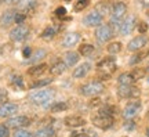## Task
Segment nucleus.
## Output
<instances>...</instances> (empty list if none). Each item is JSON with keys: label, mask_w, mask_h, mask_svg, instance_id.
I'll list each match as a JSON object with an SVG mask.
<instances>
[{"label": "nucleus", "mask_w": 149, "mask_h": 137, "mask_svg": "<svg viewBox=\"0 0 149 137\" xmlns=\"http://www.w3.org/2000/svg\"><path fill=\"white\" fill-rule=\"evenodd\" d=\"M127 14V6L123 1H117L113 4V8H112V20H111V28L112 31L113 29H119L120 31V24H122V20L126 17Z\"/></svg>", "instance_id": "f257e3e1"}, {"label": "nucleus", "mask_w": 149, "mask_h": 137, "mask_svg": "<svg viewBox=\"0 0 149 137\" xmlns=\"http://www.w3.org/2000/svg\"><path fill=\"white\" fill-rule=\"evenodd\" d=\"M104 90H105V86L101 82L93 80V82H88V83L80 86L79 91H80V94L86 96V97H97L98 94L104 93Z\"/></svg>", "instance_id": "f03ea898"}, {"label": "nucleus", "mask_w": 149, "mask_h": 137, "mask_svg": "<svg viewBox=\"0 0 149 137\" xmlns=\"http://www.w3.org/2000/svg\"><path fill=\"white\" fill-rule=\"evenodd\" d=\"M97 69L100 71V74H102L104 78H109L117 69L116 60L113 57H105L104 60H101L100 63L97 64Z\"/></svg>", "instance_id": "7ed1b4c3"}, {"label": "nucleus", "mask_w": 149, "mask_h": 137, "mask_svg": "<svg viewBox=\"0 0 149 137\" xmlns=\"http://www.w3.org/2000/svg\"><path fill=\"white\" fill-rule=\"evenodd\" d=\"M141 110H142V104H141V101H138V100L131 101V103H128L127 105L124 107V111H123V118H124L126 121H128V119H134V118L141 112Z\"/></svg>", "instance_id": "20e7f679"}, {"label": "nucleus", "mask_w": 149, "mask_h": 137, "mask_svg": "<svg viewBox=\"0 0 149 137\" xmlns=\"http://www.w3.org/2000/svg\"><path fill=\"white\" fill-rule=\"evenodd\" d=\"M53 90H44V89H40L39 91H35V93H32L31 94V101L32 103H35V104H37V105H44L46 103H48V101L53 98Z\"/></svg>", "instance_id": "39448f33"}, {"label": "nucleus", "mask_w": 149, "mask_h": 137, "mask_svg": "<svg viewBox=\"0 0 149 137\" xmlns=\"http://www.w3.org/2000/svg\"><path fill=\"white\" fill-rule=\"evenodd\" d=\"M93 125L98 129H101V130H108V129H111L113 126V116H108V115H101V114H98V115H94L93 116Z\"/></svg>", "instance_id": "423d86ee"}, {"label": "nucleus", "mask_w": 149, "mask_h": 137, "mask_svg": "<svg viewBox=\"0 0 149 137\" xmlns=\"http://www.w3.org/2000/svg\"><path fill=\"white\" fill-rule=\"evenodd\" d=\"M117 96L120 98H138L141 96V90L134 86H124V84H119L117 87Z\"/></svg>", "instance_id": "0eeeda50"}, {"label": "nucleus", "mask_w": 149, "mask_h": 137, "mask_svg": "<svg viewBox=\"0 0 149 137\" xmlns=\"http://www.w3.org/2000/svg\"><path fill=\"white\" fill-rule=\"evenodd\" d=\"M29 32H31V28L28 27V25H17L14 29H11L10 32V39L11 40H14V42H22V40H25L29 35Z\"/></svg>", "instance_id": "6e6552de"}, {"label": "nucleus", "mask_w": 149, "mask_h": 137, "mask_svg": "<svg viewBox=\"0 0 149 137\" xmlns=\"http://www.w3.org/2000/svg\"><path fill=\"white\" fill-rule=\"evenodd\" d=\"M32 123V119L28 118L25 115H18V116H13L10 119H7L6 125L8 127H15V129H22V127H26Z\"/></svg>", "instance_id": "1a4fd4ad"}, {"label": "nucleus", "mask_w": 149, "mask_h": 137, "mask_svg": "<svg viewBox=\"0 0 149 137\" xmlns=\"http://www.w3.org/2000/svg\"><path fill=\"white\" fill-rule=\"evenodd\" d=\"M95 39L100 43H107L108 40H111L113 36V31H112L111 25H100L95 29Z\"/></svg>", "instance_id": "9d476101"}, {"label": "nucleus", "mask_w": 149, "mask_h": 137, "mask_svg": "<svg viewBox=\"0 0 149 137\" xmlns=\"http://www.w3.org/2000/svg\"><path fill=\"white\" fill-rule=\"evenodd\" d=\"M148 43V37L144 36V35H139V36H135L134 39H131L127 44L128 51H139L145 47V44Z\"/></svg>", "instance_id": "9b49d317"}, {"label": "nucleus", "mask_w": 149, "mask_h": 137, "mask_svg": "<svg viewBox=\"0 0 149 137\" xmlns=\"http://www.w3.org/2000/svg\"><path fill=\"white\" fill-rule=\"evenodd\" d=\"M135 24H137V20H135V17H134V15L126 17V18L122 21V24H120V33H122V35H124V36L130 35V33L134 31Z\"/></svg>", "instance_id": "f8f14e48"}, {"label": "nucleus", "mask_w": 149, "mask_h": 137, "mask_svg": "<svg viewBox=\"0 0 149 137\" xmlns=\"http://www.w3.org/2000/svg\"><path fill=\"white\" fill-rule=\"evenodd\" d=\"M102 18H104V17L94 10V11H91V13H88V14L83 18V24H84L86 27H97V25H101Z\"/></svg>", "instance_id": "ddd939ff"}, {"label": "nucleus", "mask_w": 149, "mask_h": 137, "mask_svg": "<svg viewBox=\"0 0 149 137\" xmlns=\"http://www.w3.org/2000/svg\"><path fill=\"white\" fill-rule=\"evenodd\" d=\"M18 112V105L14 103H4L0 105V118H8Z\"/></svg>", "instance_id": "4468645a"}, {"label": "nucleus", "mask_w": 149, "mask_h": 137, "mask_svg": "<svg viewBox=\"0 0 149 137\" xmlns=\"http://www.w3.org/2000/svg\"><path fill=\"white\" fill-rule=\"evenodd\" d=\"M80 40V33L79 32H69L66 33L62 39V46L64 47H73L74 44H77Z\"/></svg>", "instance_id": "2eb2a0df"}, {"label": "nucleus", "mask_w": 149, "mask_h": 137, "mask_svg": "<svg viewBox=\"0 0 149 137\" xmlns=\"http://www.w3.org/2000/svg\"><path fill=\"white\" fill-rule=\"evenodd\" d=\"M65 126L66 127H73V129H76V127H81V126H86V119L84 118H81V116H68V118H65Z\"/></svg>", "instance_id": "dca6fc26"}, {"label": "nucleus", "mask_w": 149, "mask_h": 137, "mask_svg": "<svg viewBox=\"0 0 149 137\" xmlns=\"http://www.w3.org/2000/svg\"><path fill=\"white\" fill-rule=\"evenodd\" d=\"M66 71V64L65 61L57 58L53 64H51V68H50V72L54 75V76H58V75H62Z\"/></svg>", "instance_id": "f3484780"}, {"label": "nucleus", "mask_w": 149, "mask_h": 137, "mask_svg": "<svg viewBox=\"0 0 149 137\" xmlns=\"http://www.w3.org/2000/svg\"><path fill=\"white\" fill-rule=\"evenodd\" d=\"M90 69H91V65L90 63H83V64H80L79 67H76V68L73 69V78H84L86 75L90 72Z\"/></svg>", "instance_id": "a211bd4d"}, {"label": "nucleus", "mask_w": 149, "mask_h": 137, "mask_svg": "<svg viewBox=\"0 0 149 137\" xmlns=\"http://www.w3.org/2000/svg\"><path fill=\"white\" fill-rule=\"evenodd\" d=\"M15 14L17 11L15 10H7L1 15V18H0V22H1V27H8V25H11L13 22L15 21Z\"/></svg>", "instance_id": "6ab92c4d"}, {"label": "nucleus", "mask_w": 149, "mask_h": 137, "mask_svg": "<svg viewBox=\"0 0 149 137\" xmlns=\"http://www.w3.org/2000/svg\"><path fill=\"white\" fill-rule=\"evenodd\" d=\"M112 8H113V7H112V3L109 0H102V1H100V3L95 6V11L100 13L102 17L109 14L112 11Z\"/></svg>", "instance_id": "aec40b11"}, {"label": "nucleus", "mask_w": 149, "mask_h": 137, "mask_svg": "<svg viewBox=\"0 0 149 137\" xmlns=\"http://www.w3.org/2000/svg\"><path fill=\"white\" fill-rule=\"evenodd\" d=\"M33 137H55V130L53 129V126H43L37 129Z\"/></svg>", "instance_id": "412c9836"}, {"label": "nucleus", "mask_w": 149, "mask_h": 137, "mask_svg": "<svg viewBox=\"0 0 149 137\" xmlns=\"http://www.w3.org/2000/svg\"><path fill=\"white\" fill-rule=\"evenodd\" d=\"M46 71H47V65L46 64H37V65H33V67L28 69V75H31V76H42Z\"/></svg>", "instance_id": "4be33fe9"}, {"label": "nucleus", "mask_w": 149, "mask_h": 137, "mask_svg": "<svg viewBox=\"0 0 149 137\" xmlns=\"http://www.w3.org/2000/svg\"><path fill=\"white\" fill-rule=\"evenodd\" d=\"M58 29L59 28L57 27V25H48V27L42 32L40 37H42V39H46V40H50V39H53V37L58 33Z\"/></svg>", "instance_id": "5701e85b"}, {"label": "nucleus", "mask_w": 149, "mask_h": 137, "mask_svg": "<svg viewBox=\"0 0 149 137\" xmlns=\"http://www.w3.org/2000/svg\"><path fill=\"white\" fill-rule=\"evenodd\" d=\"M64 61L66 64V67H74V64L79 63V53L76 51H68L65 54Z\"/></svg>", "instance_id": "b1692460"}, {"label": "nucleus", "mask_w": 149, "mask_h": 137, "mask_svg": "<svg viewBox=\"0 0 149 137\" xmlns=\"http://www.w3.org/2000/svg\"><path fill=\"white\" fill-rule=\"evenodd\" d=\"M149 56V50H139L138 53H135L131 57V60H130V65H135V64L141 63L142 60H145V58Z\"/></svg>", "instance_id": "393cba45"}, {"label": "nucleus", "mask_w": 149, "mask_h": 137, "mask_svg": "<svg viewBox=\"0 0 149 137\" xmlns=\"http://www.w3.org/2000/svg\"><path fill=\"white\" fill-rule=\"evenodd\" d=\"M53 82L51 78H44V79H37V80H33L32 83H29V87L31 89H42L44 86H47Z\"/></svg>", "instance_id": "a878e982"}, {"label": "nucleus", "mask_w": 149, "mask_h": 137, "mask_svg": "<svg viewBox=\"0 0 149 137\" xmlns=\"http://www.w3.org/2000/svg\"><path fill=\"white\" fill-rule=\"evenodd\" d=\"M94 50H95V47H94L93 44L84 43V44H81L79 47V54H81L83 57H90L91 54L94 53Z\"/></svg>", "instance_id": "bb28decb"}, {"label": "nucleus", "mask_w": 149, "mask_h": 137, "mask_svg": "<svg viewBox=\"0 0 149 137\" xmlns=\"http://www.w3.org/2000/svg\"><path fill=\"white\" fill-rule=\"evenodd\" d=\"M119 84H124V86H131V84L135 82V80L133 79V76H131V74L130 72H124V74H122L120 76H119Z\"/></svg>", "instance_id": "cd10ccee"}, {"label": "nucleus", "mask_w": 149, "mask_h": 137, "mask_svg": "<svg viewBox=\"0 0 149 137\" xmlns=\"http://www.w3.org/2000/svg\"><path fill=\"white\" fill-rule=\"evenodd\" d=\"M50 110H51V112H53V114L64 112V111L68 110V104H66V103H64V101H58V103H54Z\"/></svg>", "instance_id": "c85d7f7f"}, {"label": "nucleus", "mask_w": 149, "mask_h": 137, "mask_svg": "<svg viewBox=\"0 0 149 137\" xmlns=\"http://www.w3.org/2000/svg\"><path fill=\"white\" fill-rule=\"evenodd\" d=\"M122 43L120 42H112V43H109L108 44V47H107V50H108V53L109 54H117V53H120L122 51Z\"/></svg>", "instance_id": "c756f323"}, {"label": "nucleus", "mask_w": 149, "mask_h": 137, "mask_svg": "<svg viewBox=\"0 0 149 137\" xmlns=\"http://www.w3.org/2000/svg\"><path fill=\"white\" fill-rule=\"evenodd\" d=\"M130 74H131V76H133V79L137 82V80H141L142 78H145V75H146V69H144V68H134Z\"/></svg>", "instance_id": "7c9ffc66"}, {"label": "nucleus", "mask_w": 149, "mask_h": 137, "mask_svg": "<svg viewBox=\"0 0 149 137\" xmlns=\"http://www.w3.org/2000/svg\"><path fill=\"white\" fill-rule=\"evenodd\" d=\"M88 4H90V0H76V3H74V6H73V11L84 10Z\"/></svg>", "instance_id": "2f4dec72"}, {"label": "nucleus", "mask_w": 149, "mask_h": 137, "mask_svg": "<svg viewBox=\"0 0 149 137\" xmlns=\"http://www.w3.org/2000/svg\"><path fill=\"white\" fill-rule=\"evenodd\" d=\"M11 84L17 89H24V80H22L21 76H14L13 80H11Z\"/></svg>", "instance_id": "473e14b6"}, {"label": "nucleus", "mask_w": 149, "mask_h": 137, "mask_svg": "<svg viewBox=\"0 0 149 137\" xmlns=\"http://www.w3.org/2000/svg\"><path fill=\"white\" fill-rule=\"evenodd\" d=\"M13 137H33V134L31 132L25 130V129H17Z\"/></svg>", "instance_id": "72a5a7b5"}, {"label": "nucleus", "mask_w": 149, "mask_h": 137, "mask_svg": "<svg viewBox=\"0 0 149 137\" xmlns=\"http://www.w3.org/2000/svg\"><path fill=\"white\" fill-rule=\"evenodd\" d=\"M0 137H10V129L6 123H0Z\"/></svg>", "instance_id": "f704fd0d"}, {"label": "nucleus", "mask_w": 149, "mask_h": 137, "mask_svg": "<svg viewBox=\"0 0 149 137\" xmlns=\"http://www.w3.org/2000/svg\"><path fill=\"white\" fill-rule=\"evenodd\" d=\"M46 56V50H42V48H39L36 53L33 54V57H32V61L33 63H36V61H39L40 58H43Z\"/></svg>", "instance_id": "c9c22d12"}, {"label": "nucleus", "mask_w": 149, "mask_h": 137, "mask_svg": "<svg viewBox=\"0 0 149 137\" xmlns=\"http://www.w3.org/2000/svg\"><path fill=\"white\" fill-rule=\"evenodd\" d=\"M101 98L100 97H93L90 100V103H88V107L90 108H97V107H101Z\"/></svg>", "instance_id": "e433bc0d"}, {"label": "nucleus", "mask_w": 149, "mask_h": 137, "mask_svg": "<svg viewBox=\"0 0 149 137\" xmlns=\"http://www.w3.org/2000/svg\"><path fill=\"white\" fill-rule=\"evenodd\" d=\"M124 129H126L127 132H133L134 129H135V122H134L133 119L126 121V123H124Z\"/></svg>", "instance_id": "4c0bfd02"}, {"label": "nucleus", "mask_w": 149, "mask_h": 137, "mask_svg": "<svg viewBox=\"0 0 149 137\" xmlns=\"http://www.w3.org/2000/svg\"><path fill=\"white\" fill-rule=\"evenodd\" d=\"M25 18H26V15L24 14V13H17L15 14V24L17 25H21V24H24V21H25Z\"/></svg>", "instance_id": "58836bf2"}, {"label": "nucleus", "mask_w": 149, "mask_h": 137, "mask_svg": "<svg viewBox=\"0 0 149 137\" xmlns=\"http://www.w3.org/2000/svg\"><path fill=\"white\" fill-rule=\"evenodd\" d=\"M8 100V93L6 89H0V104H4Z\"/></svg>", "instance_id": "ea45409f"}, {"label": "nucleus", "mask_w": 149, "mask_h": 137, "mask_svg": "<svg viewBox=\"0 0 149 137\" xmlns=\"http://www.w3.org/2000/svg\"><path fill=\"white\" fill-rule=\"evenodd\" d=\"M11 50H13V46H11V44H3V46L0 47V53L3 54V56H7L8 53H11Z\"/></svg>", "instance_id": "a19ab883"}, {"label": "nucleus", "mask_w": 149, "mask_h": 137, "mask_svg": "<svg viewBox=\"0 0 149 137\" xmlns=\"http://www.w3.org/2000/svg\"><path fill=\"white\" fill-rule=\"evenodd\" d=\"M54 14L58 17V18H64V17L66 15V8H65V7H58Z\"/></svg>", "instance_id": "79ce46f5"}, {"label": "nucleus", "mask_w": 149, "mask_h": 137, "mask_svg": "<svg viewBox=\"0 0 149 137\" xmlns=\"http://www.w3.org/2000/svg\"><path fill=\"white\" fill-rule=\"evenodd\" d=\"M70 137H91L90 132H72Z\"/></svg>", "instance_id": "37998d69"}, {"label": "nucleus", "mask_w": 149, "mask_h": 137, "mask_svg": "<svg viewBox=\"0 0 149 137\" xmlns=\"http://www.w3.org/2000/svg\"><path fill=\"white\" fill-rule=\"evenodd\" d=\"M138 31H139L141 35L146 33V32H148V24H146V22H139L138 24Z\"/></svg>", "instance_id": "c03bdc74"}, {"label": "nucleus", "mask_w": 149, "mask_h": 137, "mask_svg": "<svg viewBox=\"0 0 149 137\" xmlns=\"http://www.w3.org/2000/svg\"><path fill=\"white\" fill-rule=\"evenodd\" d=\"M31 54H32V48H31V47H25V48H24V57H25V58H29V57H31Z\"/></svg>", "instance_id": "a18cd8bd"}, {"label": "nucleus", "mask_w": 149, "mask_h": 137, "mask_svg": "<svg viewBox=\"0 0 149 137\" xmlns=\"http://www.w3.org/2000/svg\"><path fill=\"white\" fill-rule=\"evenodd\" d=\"M139 3H141V6L144 7V8H148L149 10V0H138Z\"/></svg>", "instance_id": "49530a36"}, {"label": "nucleus", "mask_w": 149, "mask_h": 137, "mask_svg": "<svg viewBox=\"0 0 149 137\" xmlns=\"http://www.w3.org/2000/svg\"><path fill=\"white\" fill-rule=\"evenodd\" d=\"M24 1H28V0H15V4H21Z\"/></svg>", "instance_id": "de8ad7c7"}, {"label": "nucleus", "mask_w": 149, "mask_h": 137, "mask_svg": "<svg viewBox=\"0 0 149 137\" xmlns=\"http://www.w3.org/2000/svg\"><path fill=\"white\" fill-rule=\"evenodd\" d=\"M4 3H14L15 4V0H4Z\"/></svg>", "instance_id": "09e8293b"}, {"label": "nucleus", "mask_w": 149, "mask_h": 137, "mask_svg": "<svg viewBox=\"0 0 149 137\" xmlns=\"http://www.w3.org/2000/svg\"><path fill=\"white\" fill-rule=\"evenodd\" d=\"M146 136L149 137V127H148V129H146Z\"/></svg>", "instance_id": "8fccbe9b"}, {"label": "nucleus", "mask_w": 149, "mask_h": 137, "mask_svg": "<svg viewBox=\"0 0 149 137\" xmlns=\"http://www.w3.org/2000/svg\"><path fill=\"white\" fill-rule=\"evenodd\" d=\"M1 3H4V0H0V4H1Z\"/></svg>", "instance_id": "3c124183"}, {"label": "nucleus", "mask_w": 149, "mask_h": 137, "mask_svg": "<svg viewBox=\"0 0 149 137\" xmlns=\"http://www.w3.org/2000/svg\"><path fill=\"white\" fill-rule=\"evenodd\" d=\"M146 72H149V65H148V68H146Z\"/></svg>", "instance_id": "603ef678"}, {"label": "nucleus", "mask_w": 149, "mask_h": 137, "mask_svg": "<svg viewBox=\"0 0 149 137\" xmlns=\"http://www.w3.org/2000/svg\"><path fill=\"white\" fill-rule=\"evenodd\" d=\"M148 118H149V111H148Z\"/></svg>", "instance_id": "864d4df0"}, {"label": "nucleus", "mask_w": 149, "mask_h": 137, "mask_svg": "<svg viewBox=\"0 0 149 137\" xmlns=\"http://www.w3.org/2000/svg\"><path fill=\"white\" fill-rule=\"evenodd\" d=\"M66 1H70V0H66Z\"/></svg>", "instance_id": "5fc2aeb1"}, {"label": "nucleus", "mask_w": 149, "mask_h": 137, "mask_svg": "<svg viewBox=\"0 0 149 137\" xmlns=\"http://www.w3.org/2000/svg\"><path fill=\"white\" fill-rule=\"evenodd\" d=\"M148 83H149V79H148Z\"/></svg>", "instance_id": "6e6d98bb"}]
</instances>
